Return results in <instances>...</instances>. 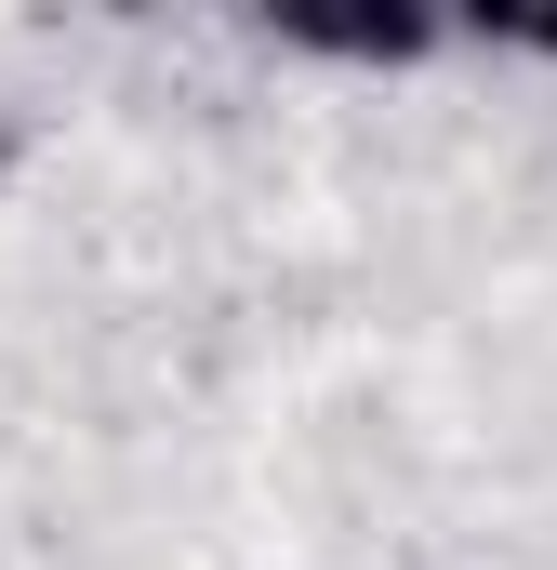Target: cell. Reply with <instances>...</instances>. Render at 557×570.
I'll list each match as a JSON object with an SVG mask.
<instances>
[{"instance_id": "cell-1", "label": "cell", "mask_w": 557, "mask_h": 570, "mask_svg": "<svg viewBox=\"0 0 557 570\" xmlns=\"http://www.w3.org/2000/svg\"><path fill=\"white\" fill-rule=\"evenodd\" d=\"M266 40L278 53H319V67H424V53H451L465 27H451V13H412V0H399V13H372V0H359V13L292 0V13H266Z\"/></svg>"}, {"instance_id": "cell-2", "label": "cell", "mask_w": 557, "mask_h": 570, "mask_svg": "<svg viewBox=\"0 0 557 570\" xmlns=\"http://www.w3.org/2000/svg\"><path fill=\"white\" fill-rule=\"evenodd\" d=\"M491 40L531 53V67H557V0H545V13H491Z\"/></svg>"}]
</instances>
